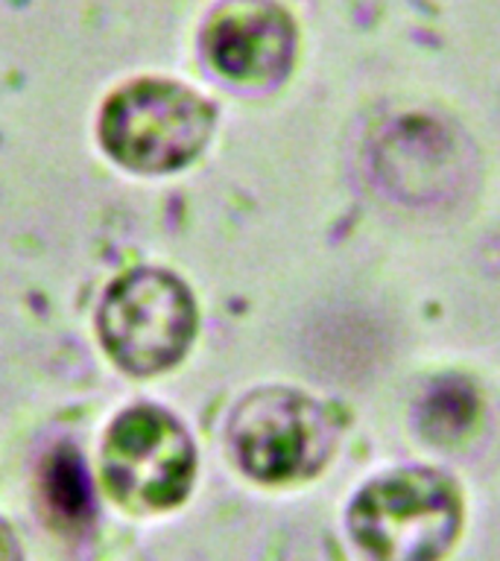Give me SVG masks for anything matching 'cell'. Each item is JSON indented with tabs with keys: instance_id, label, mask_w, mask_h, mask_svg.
Instances as JSON below:
<instances>
[{
	"instance_id": "ba28073f",
	"label": "cell",
	"mask_w": 500,
	"mask_h": 561,
	"mask_svg": "<svg viewBox=\"0 0 500 561\" xmlns=\"http://www.w3.org/2000/svg\"><path fill=\"white\" fill-rule=\"evenodd\" d=\"M56 471L50 473V500L56 503L61 515L68 512V517H77L86 512L88 494H86V480L79 471L77 462H68V456H61L59 462L53 465Z\"/></svg>"
},
{
	"instance_id": "6da1fadb",
	"label": "cell",
	"mask_w": 500,
	"mask_h": 561,
	"mask_svg": "<svg viewBox=\"0 0 500 561\" xmlns=\"http://www.w3.org/2000/svg\"><path fill=\"white\" fill-rule=\"evenodd\" d=\"M459 494L424 468L380 477L351 506V529L372 561H439L459 533Z\"/></svg>"
},
{
	"instance_id": "277c9868",
	"label": "cell",
	"mask_w": 500,
	"mask_h": 561,
	"mask_svg": "<svg viewBox=\"0 0 500 561\" xmlns=\"http://www.w3.org/2000/svg\"><path fill=\"white\" fill-rule=\"evenodd\" d=\"M237 462L263 482H287L319 471L337 445V421L322 403L289 389L249 394L235 421Z\"/></svg>"
},
{
	"instance_id": "3957f363",
	"label": "cell",
	"mask_w": 500,
	"mask_h": 561,
	"mask_svg": "<svg viewBox=\"0 0 500 561\" xmlns=\"http://www.w3.org/2000/svg\"><path fill=\"white\" fill-rule=\"evenodd\" d=\"M105 348L132 375H156L182 359L196 331V307L182 280L140 270L117 280L100 313Z\"/></svg>"
},
{
	"instance_id": "9c48e42d",
	"label": "cell",
	"mask_w": 500,
	"mask_h": 561,
	"mask_svg": "<svg viewBox=\"0 0 500 561\" xmlns=\"http://www.w3.org/2000/svg\"><path fill=\"white\" fill-rule=\"evenodd\" d=\"M0 561H18L15 541H12V535L3 524H0Z\"/></svg>"
},
{
	"instance_id": "5b68a950",
	"label": "cell",
	"mask_w": 500,
	"mask_h": 561,
	"mask_svg": "<svg viewBox=\"0 0 500 561\" xmlns=\"http://www.w3.org/2000/svg\"><path fill=\"white\" fill-rule=\"evenodd\" d=\"M193 445L184 427L156 407L123 412L109 430L105 477L123 503L175 506L193 480Z\"/></svg>"
},
{
	"instance_id": "52a82bcc",
	"label": "cell",
	"mask_w": 500,
	"mask_h": 561,
	"mask_svg": "<svg viewBox=\"0 0 500 561\" xmlns=\"http://www.w3.org/2000/svg\"><path fill=\"white\" fill-rule=\"evenodd\" d=\"M474 412V394L468 392V386L463 383H439L433 394L428 398V433L436 438H454L459 436L465 427H471Z\"/></svg>"
},
{
	"instance_id": "7a4b0ae2",
	"label": "cell",
	"mask_w": 500,
	"mask_h": 561,
	"mask_svg": "<svg viewBox=\"0 0 500 561\" xmlns=\"http://www.w3.org/2000/svg\"><path fill=\"white\" fill-rule=\"evenodd\" d=\"M214 126L211 105L173 82H135L109 100L103 144L121 164L164 173L188 164L205 147Z\"/></svg>"
},
{
	"instance_id": "8992f818",
	"label": "cell",
	"mask_w": 500,
	"mask_h": 561,
	"mask_svg": "<svg viewBox=\"0 0 500 561\" xmlns=\"http://www.w3.org/2000/svg\"><path fill=\"white\" fill-rule=\"evenodd\" d=\"M219 73L240 82L281 77L293 61V24L270 3H235L214 18L205 35Z\"/></svg>"
}]
</instances>
